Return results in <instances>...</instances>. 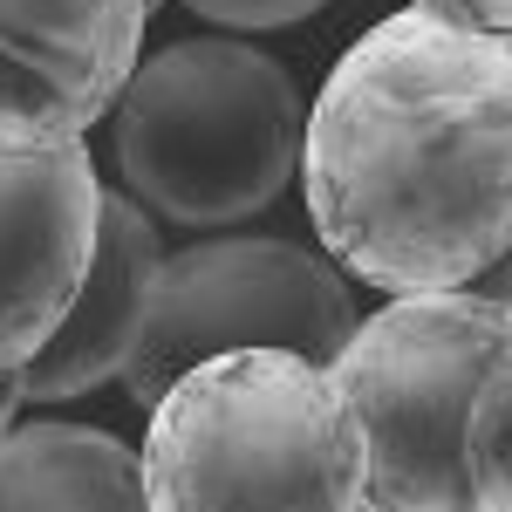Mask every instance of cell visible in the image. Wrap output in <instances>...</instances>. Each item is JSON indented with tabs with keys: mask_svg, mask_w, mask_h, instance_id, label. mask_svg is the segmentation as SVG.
I'll list each match as a JSON object with an SVG mask.
<instances>
[{
	"mask_svg": "<svg viewBox=\"0 0 512 512\" xmlns=\"http://www.w3.org/2000/svg\"><path fill=\"white\" fill-rule=\"evenodd\" d=\"M151 0H0V151H69L137 76Z\"/></svg>",
	"mask_w": 512,
	"mask_h": 512,
	"instance_id": "6",
	"label": "cell"
},
{
	"mask_svg": "<svg viewBox=\"0 0 512 512\" xmlns=\"http://www.w3.org/2000/svg\"><path fill=\"white\" fill-rule=\"evenodd\" d=\"M192 14L219 21V28H294L308 21L321 0H185Z\"/></svg>",
	"mask_w": 512,
	"mask_h": 512,
	"instance_id": "10",
	"label": "cell"
},
{
	"mask_svg": "<svg viewBox=\"0 0 512 512\" xmlns=\"http://www.w3.org/2000/svg\"><path fill=\"white\" fill-rule=\"evenodd\" d=\"M110 144L130 198L178 226H233L294 185L308 110L274 55L198 35L137 62L110 110Z\"/></svg>",
	"mask_w": 512,
	"mask_h": 512,
	"instance_id": "4",
	"label": "cell"
},
{
	"mask_svg": "<svg viewBox=\"0 0 512 512\" xmlns=\"http://www.w3.org/2000/svg\"><path fill=\"white\" fill-rule=\"evenodd\" d=\"M151 7H158V0H151Z\"/></svg>",
	"mask_w": 512,
	"mask_h": 512,
	"instance_id": "14",
	"label": "cell"
},
{
	"mask_svg": "<svg viewBox=\"0 0 512 512\" xmlns=\"http://www.w3.org/2000/svg\"><path fill=\"white\" fill-rule=\"evenodd\" d=\"M362 417V506L512 512V308L478 287L396 294L328 362Z\"/></svg>",
	"mask_w": 512,
	"mask_h": 512,
	"instance_id": "2",
	"label": "cell"
},
{
	"mask_svg": "<svg viewBox=\"0 0 512 512\" xmlns=\"http://www.w3.org/2000/svg\"><path fill=\"white\" fill-rule=\"evenodd\" d=\"M349 335V280L321 253L294 239H198L151 280V308L123 362V383L151 410L192 362L219 349H301L335 362Z\"/></svg>",
	"mask_w": 512,
	"mask_h": 512,
	"instance_id": "5",
	"label": "cell"
},
{
	"mask_svg": "<svg viewBox=\"0 0 512 512\" xmlns=\"http://www.w3.org/2000/svg\"><path fill=\"white\" fill-rule=\"evenodd\" d=\"M96 219L103 185L89 144L0 151V376H21L76 308L96 260Z\"/></svg>",
	"mask_w": 512,
	"mask_h": 512,
	"instance_id": "7",
	"label": "cell"
},
{
	"mask_svg": "<svg viewBox=\"0 0 512 512\" xmlns=\"http://www.w3.org/2000/svg\"><path fill=\"white\" fill-rule=\"evenodd\" d=\"M465 287H478L485 301H506V308H512V246H506V253H499V260H492L478 280H465Z\"/></svg>",
	"mask_w": 512,
	"mask_h": 512,
	"instance_id": "12",
	"label": "cell"
},
{
	"mask_svg": "<svg viewBox=\"0 0 512 512\" xmlns=\"http://www.w3.org/2000/svg\"><path fill=\"white\" fill-rule=\"evenodd\" d=\"M28 506H103L130 512L144 499V451L89 424H7L0 431V512Z\"/></svg>",
	"mask_w": 512,
	"mask_h": 512,
	"instance_id": "9",
	"label": "cell"
},
{
	"mask_svg": "<svg viewBox=\"0 0 512 512\" xmlns=\"http://www.w3.org/2000/svg\"><path fill=\"white\" fill-rule=\"evenodd\" d=\"M301 185L321 246L383 294L465 287L512 246V35L431 7L328 69Z\"/></svg>",
	"mask_w": 512,
	"mask_h": 512,
	"instance_id": "1",
	"label": "cell"
},
{
	"mask_svg": "<svg viewBox=\"0 0 512 512\" xmlns=\"http://www.w3.org/2000/svg\"><path fill=\"white\" fill-rule=\"evenodd\" d=\"M164 267L158 226L144 212V198L110 192L103 185V219H96V260L82 280L76 308L48 335V349L21 369V396L28 403H55V396H82L96 383L123 376V362L137 349V328L151 308V280Z\"/></svg>",
	"mask_w": 512,
	"mask_h": 512,
	"instance_id": "8",
	"label": "cell"
},
{
	"mask_svg": "<svg viewBox=\"0 0 512 512\" xmlns=\"http://www.w3.org/2000/svg\"><path fill=\"white\" fill-rule=\"evenodd\" d=\"M362 417L301 349H219L151 403L144 499L185 506H362Z\"/></svg>",
	"mask_w": 512,
	"mask_h": 512,
	"instance_id": "3",
	"label": "cell"
},
{
	"mask_svg": "<svg viewBox=\"0 0 512 512\" xmlns=\"http://www.w3.org/2000/svg\"><path fill=\"white\" fill-rule=\"evenodd\" d=\"M410 7H431V14H451V21H472V28H499V35H512V0H410Z\"/></svg>",
	"mask_w": 512,
	"mask_h": 512,
	"instance_id": "11",
	"label": "cell"
},
{
	"mask_svg": "<svg viewBox=\"0 0 512 512\" xmlns=\"http://www.w3.org/2000/svg\"><path fill=\"white\" fill-rule=\"evenodd\" d=\"M14 403H28V396H21V376H0V431L14 424Z\"/></svg>",
	"mask_w": 512,
	"mask_h": 512,
	"instance_id": "13",
	"label": "cell"
}]
</instances>
